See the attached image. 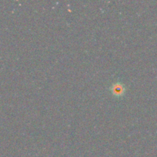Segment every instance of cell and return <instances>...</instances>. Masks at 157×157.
Listing matches in <instances>:
<instances>
[{
    "label": "cell",
    "mask_w": 157,
    "mask_h": 157,
    "mask_svg": "<svg viewBox=\"0 0 157 157\" xmlns=\"http://www.w3.org/2000/svg\"><path fill=\"white\" fill-rule=\"evenodd\" d=\"M111 90L113 94L116 95V96H121L124 94L125 88H124V86L121 84V83H117L112 86Z\"/></svg>",
    "instance_id": "1"
}]
</instances>
